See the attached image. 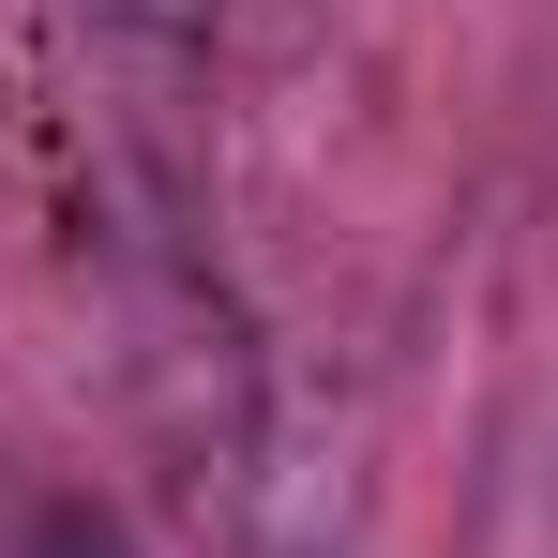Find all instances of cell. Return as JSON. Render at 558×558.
<instances>
[{
    "instance_id": "6da1fadb",
    "label": "cell",
    "mask_w": 558,
    "mask_h": 558,
    "mask_svg": "<svg viewBox=\"0 0 558 558\" xmlns=\"http://www.w3.org/2000/svg\"><path fill=\"white\" fill-rule=\"evenodd\" d=\"M15 558H136V544H121V513H106V498H31Z\"/></svg>"
},
{
    "instance_id": "7a4b0ae2",
    "label": "cell",
    "mask_w": 558,
    "mask_h": 558,
    "mask_svg": "<svg viewBox=\"0 0 558 558\" xmlns=\"http://www.w3.org/2000/svg\"><path fill=\"white\" fill-rule=\"evenodd\" d=\"M106 15H121L136 46H167V61H182V46H211V0H106Z\"/></svg>"
}]
</instances>
